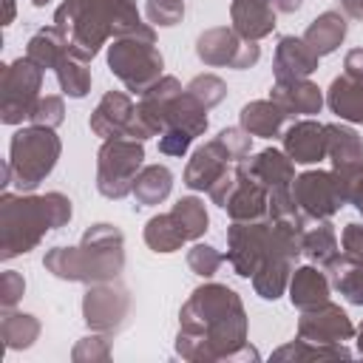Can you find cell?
Instances as JSON below:
<instances>
[{
	"instance_id": "obj_1",
	"label": "cell",
	"mask_w": 363,
	"mask_h": 363,
	"mask_svg": "<svg viewBox=\"0 0 363 363\" xmlns=\"http://www.w3.org/2000/svg\"><path fill=\"white\" fill-rule=\"evenodd\" d=\"M71 218V201L62 193H45L31 199L3 196V258L28 252L43 233L62 227Z\"/></svg>"
},
{
	"instance_id": "obj_2",
	"label": "cell",
	"mask_w": 363,
	"mask_h": 363,
	"mask_svg": "<svg viewBox=\"0 0 363 363\" xmlns=\"http://www.w3.org/2000/svg\"><path fill=\"white\" fill-rule=\"evenodd\" d=\"M122 233L111 224H96L82 235L79 247H54L45 255V267L57 278L68 281H105L122 269Z\"/></svg>"
},
{
	"instance_id": "obj_3",
	"label": "cell",
	"mask_w": 363,
	"mask_h": 363,
	"mask_svg": "<svg viewBox=\"0 0 363 363\" xmlns=\"http://www.w3.org/2000/svg\"><path fill=\"white\" fill-rule=\"evenodd\" d=\"M57 156H60V139L54 136L51 128L43 125L26 128L11 139L9 173H14L20 190H31L54 170Z\"/></svg>"
},
{
	"instance_id": "obj_4",
	"label": "cell",
	"mask_w": 363,
	"mask_h": 363,
	"mask_svg": "<svg viewBox=\"0 0 363 363\" xmlns=\"http://www.w3.org/2000/svg\"><path fill=\"white\" fill-rule=\"evenodd\" d=\"M108 62L136 94H145L162 74V54L153 48V37H119L108 51Z\"/></svg>"
},
{
	"instance_id": "obj_5",
	"label": "cell",
	"mask_w": 363,
	"mask_h": 363,
	"mask_svg": "<svg viewBox=\"0 0 363 363\" xmlns=\"http://www.w3.org/2000/svg\"><path fill=\"white\" fill-rule=\"evenodd\" d=\"M145 150L139 139H108L99 150V164H96V187L102 196L108 199H122L128 193H133V182H136V170L142 167Z\"/></svg>"
},
{
	"instance_id": "obj_6",
	"label": "cell",
	"mask_w": 363,
	"mask_h": 363,
	"mask_svg": "<svg viewBox=\"0 0 363 363\" xmlns=\"http://www.w3.org/2000/svg\"><path fill=\"white\" fill-rule=\"evenodd\" d=\"M40 77H43V68L34 65L28 57L3 68V122L14 125L31 116L37 105Z\"/></svg>"
},
{
	"instance_id": "obj_7",
	"label": "cell",
	"mask_w": 363,
	"mask_h": 363,
	"mask_svg": "<svg viewBox=\"0 0 363 363\" xmlns=\"http://www.w3.org/2000/svg\"><path fill=\"white\" fill-rule=\"evenodd\" d=\"M292 199L303 218H329L343 201V184L335 173L326 170H309L295 179Z\"/></svg>"
},
{
	"instance_id": "obj_8",
	"label": "cell",
	"mask_w": 363,
	"mask_h": 363,
	"mask_svg": "<svg viewBox=\"0 0 363 363\" xmlns=\"http://www.w3.org/2000/svg\"><path fill=\"white\" fill-rule=\"evenodd\" d=\"M227 241H230V264L238 275L250 278L255 275L258 264L267 258V252L272 250V227L264 224L261 218L258 221H235L227 233Z\"/></svg>"
},
{
	"instance_id": "obj_9",
	"label": "cell",
	"mask_w": 363,
	"mask_h": 363,
	"mask_svg": "<svg viewBox=\"0 0 363 363\" xmlns=\"http://www.w3.org/2000/svg\"><path fill=\"white\" fill-rule=\"evenodd\" d=\"M196 54L207 65H230V68H250L258 60L255 40H244L235 28H210L199 37Z\"/></svg>"
},
{
	"instance_id": "obj_10",
	"label": "cell",
	"mask_w": 363,
	"mask_h": 363,
	"mask_svg": "<svg viewBox=\"0 0 363 363\" xmlns=\"http://www.w3.org/2000/svg\"><path fill=\"white\" fill-rule=\"evenodd\" d=\"M136 119V108L133 102L119 94V91H111L102 96V102L96 105V111L91 113V130L102 139H116V136H128L130 133V125Z\"/></svg>"
},
{
	"instance_id": "obj_11",
	"label": "cell",
	"mask_w": 363,
	"mask_h": 363,
	"mask_svg": "<svg viewBox=\"0 0 363 363\" xmlns=\"http://www.w3.org/2000/svg\"><path fill=\"white\" fill-rule=\"evenodd\" d=\"M352 335V323L349 318L332 306V303H318V306H309L301 318V337L303 340H346Z\"/></svg>"
},
{
	"instance_id": "obj_12",
	"label": "cell",
	"mask_w": 363,
	"mask_h": 363,
	"mask_svg": "<svg viewBox=\"0 0 363 363\" xmlns=\"http://www.w3.org/2000/svg\"><path fill=\"white\" fill-rule=\"evenodd\" d=\"M326 153L332 156L335 176L343 182L363 170V145L352 128L343 125H326Z\"/></svg>"
},
{
	"instance_id": "obj_13",
	"label": "cell",
	"mask_w": 363,
	"mask_h": 363,
	"mask_svg": "<svg viewBox=\"0 0 363 363\" xmlns=\"http://www.w3.org/2000/svg\"><path fill=\"white\" fill-rule=\"evenodd\" d=\"M284 150L298 164H312L326 156V125H318L312 119L295 122L284 133Z\"/></svg>"
},
{
	"instance_id": "obj_14",
	"label": "cell",
	"mask_w": 363,
	"mask_h": 363,
	"mask_svg": "<svg viewBox=\"0 0 363 363\" xmlns=\"http://www.w3.org/2000/svg\"><path fill=\"white\" fill-rule=\"evenodd\" d=\"M125 309H128V292L122 286H96L85 295V320L94 329L119 326Z\"/></svg>"
},
{
	"instance_id": "obj_15",
	"label": "cell",
	"mask_w": 363,
	"mask_h": 363,
	"mask_svg": "<svg viewBox=\"0 0 363 363\" xmlns=\"http://www.w3.org/2000/svg\"><path fill=\"white\" fill-rule=\"evenodd\" d=\"M269 99L286 116H295V113H318L320 111V102H323L318 85H312L306 77H301V79H278Z\"/></svg>"
},
{
	"instance_id": "obj_16",
	"label": "cell",
	"mask_w": 363,
	"mask_h": 363,
	"mask_svg": "<svg viewBox=\"0 0 363 363\" xmlns=\"http://www.w3.org/2000/svg\"><path fill=\"white\" fill-rule=\"evenodd\" d=\"M318 68V54L301 37H281L275 51V77L278 79H301Z\"/></svg>"
},
{
	"instance_id": "obj_17",
	"label": "cell",
	"mask_w": 363,
	"mask_h": 363,
	"mask_svg": "<svg viewBox=\"0 0 363 363\" xmlns=\"http://www.w3.org/2000/svg\"><path fill=\"white\" fill-rule=\"evenodd\" d=\"M233 28L244 40H261L275 28L272 0H233Z\"/></svg>"
},
{
	"instance_id": "obj_18",
	"label": "cell",
	"mask_w": 363,
	"mask_h": 363,
	"mask_svg": "<svg viewBox=\"0 0 363 363\" xmlns=\"http://www.w3.org/2000/svg\"><path fill=\"white\" fill-rule=\"evenodd\" d=\"M227 156L216 147V142L199 147L184 170V184L193 187V190H210L224 173H227Z\"/></svg>"
},
{
	"instance_id": "obj_19",
	"label": "cell",
	"mask_w": 363,
	"mask_h": 363,
	"mask_svg": "<svg viewBox=\"0 0 363 363\" xmlns=\"http://www.w3.org/2000/svg\"><path fill=\"white\" fill-rule=\"evenodd\" d=\"M241 164H244V170H247L258 184H264L269 193H272V190H286V184L295 182V179H292V159H286L281 150H261L255 159L241 162Z\"/></svg>"
},
{
	"instance_id": "obj_20",
	"label": "cell",
	"mask_w": 363,
	"mask_h": 363,
	"mask_svg": "<svg viewBox=\"0 0 363 363\" xmlns=\"http://www.w3.org/2000/svg\"><path fill=\"white\" fill-rule=\"evenodd\" d=\"M329 108L346 119V122H363V79L354 77H337L329 85V96H326Z\"/></svg>"
},
{
	"instance_id": "obj_21",
	"label": "cell",
	"mask_w": 363,
	"mask_h": 363,
	"mask_svg": "<svg viewBox=\"0 0 363 363\" xmlns=\"http://www.w3.org/2000/svg\"><path fill=\"white\" fill-rule=\"evenodd\" d=\"M343 37H346V20H343V14H337V11H323L320 17L312 20V26H309L306 34H303V40L309 43V48H312L318 57L332 54V51L343 43Z\"/></svg>"
},
{
	"instance_id": "obj_22",
	"label": "cell",
	"mask_w": 363,
	"mask_h": 363,
	"mask_svg": "<svg viewBox=\"0 0 363 363\" xmlns=\"http://www.w3.org/2000/svg\"><path fill=\"white\" fill-rule=\"evenodd\" d=\"M286 113L272 102V99H258V102H250L244 105L241 111V128L250 133V136H275L284 125Z\"/></svg>"
},
{
	"instance_id": "obj_23",
	"label": "cell",
	"mask_w": 363,
	"mask_h": 363,
	"mask_svg": "<svg viewBox=\"0 0 363 363\" xmlns=\"http://www.w3.org/2000/svg\"><path fill=\"white\" fill-rule=\"evenodd\" d=\"M68 54V40L60 28H43L28 40V60L40 68H57V62Z\"/></svg>"
},
{
	"instance_id": "obj_24",
	"label": "cell",
	"mask_w": 363,
	"mask_h": 363,
	"mask_svg": "<svg viewBox=\"0 0 363 363\" xmlns=\"http://www.w3.org/2000/svg\"><path fill=\"white\" fill-rule=\"evenodd\" d=\"M170 187H173V173L162 164H150V167H142V173L136 176L133 196L139 204H159L167 199Z\"/></svg>"
},
{
	"instance_id": "obj_25",
	"label": "cell",
	"mask_w": 363,
	"mask_h": 363,
	"mask_svg": "<svg viewBox=\"0 0 363 363\" xmlns=\"http://www.w3.org/2000/svg\"><path fill=\"white\" fill-rule=\"evenodd\" d=\"M329 295V284L323 278V272H318L315 267H303L295 272L292 278V303L301 306V309H309V306H318L323 303Z\"/></svg>"
},
{
	"instance_id": "obj_26",
	"label": "cell",
	"mask_w": 363,
	"mask_h": 363,
	"mask_svg": "<svg viewBox=\"0 0 363 363\" xmlns=\"http://www.w3.org/2000/svg\"><path fill=\"white\" fill-rule=\"evenodd\" d=\"M303 252L312 258V261H318L320 267H329V269H335L337 264H340V258H337V235H335V230H332V224H318V230H312V233H303Z\"/></svg>"
},
{
	"instance_id": "obj_27",
	"label": "cell",
	"mask_w": 363,
	"mask_h": 363,
	"mask_svg": "<svg viewBox=\"0 0 363 363\" xmlns=\"http://www.w3.org/2000/svg\"><path fill=\"white\" fill-rule=\"evenodd\" d=\"M145 241H147V247L156 250V252H173V250H179V247L184 244V235H182L179 224L173 221V216L164 213V216H153V218L147 221V227H145Z\"/></svg>"
},
{
	"instance_id": "obj_28",
	"label": "cell",
	"mask_w": 363,
	"mask_h": 363,
	"mask_svg": "<svg viewBox=\"0 0 363 363\" xmlns=\"http://www.w3.org/2000/svg\"><path fill=\"white\" fill-rule=\"evenodd\" d=\"M57 79H60V88L74 99L85 96L91 88V71L85 68V60L74 57L71 51L57 62Z\"/></svg>"
},
{
	"instance_id": "obj_29",
	"label": "cell",
	"mask_w": 363,
	"mask_h": 363,
	"mask_svg": "<svg viewBox=\"0 0 363 363\" xmlns=\"http://www.w3.org/2000/svg\"><path fill=\"white\" fill-rule=\"evenodd\" d=\"M170 216H173V221L179 224L184 241H193V238H199V235L207 230V210H204V204H201L199 199H193V196L176 201V207L170 210Z\"/></svg>"
},
{
	"instance_id": "obj_30",
	"label": "cell",
	"mask_w": 363,
	"mask_h": 363,
	"mask_svg": "<svg viewBox=\"0 0 363 363\" xmlns=\"http://www.w3.org/2000/svg\"><path fill=\"white\" fill-rule=\"evenodd\" d=\"M184 91H187L190 96H196L204 108H213V105H218V102L224 99L227 85H224L218 77H213V74H201V77H196Z\"/></svg>"
},
{
	"instance_id": "obj_31",
	"label": "cell",
	"mask_w": 363,
	"mask_h": 363,
	"mask_svg": "<svg viewBox=\"0 0 363 363\" xmlns=\"http://www.w3.org/2000/svg\"><path fill=\"white\" fill-rule=\"evenodd\" d=\"M250 133L244 130V128H227V130H221L213 142H216V147L230 159V162H244V156L250 153Z\"/></svg>"
},
{
	"instance_id": "obj_32",
	"label": "cell",
	"mask_w": 363,
	"mask_h": 363,
	"mask_svg": "<svg viewBox=\"0 0 363 363\" xmlns=\"http://www.w3.org/2000/svg\"><path fill=\"white\" fill-rule=\"evenodd\" d=\"M335 269H337V289L352 303H363V264H354L352 269H346L340 261Z\"/></svg>"
},
{
	"instance_id": "obj_33",
	"label": "cell",
	"mask_w": 363,
	"mask_h": 363,
	"mask_svg": "<svg viewBox=\"0 0 363 363\" xmlns=\"http://www.w3.org/2000/svg\"><path fill=\"white\" fill-rule=\"evenodd\" d=\"M147 17L156 26H176L184 17V0H147Z\"/></svg>"
},
{
	"instance_id": "obj_34",
	"label": "cell",
	"mask_w": 363,
	"mask_h": 363,
	"mask_svg": "<svg viewBox=\"0 0 363 363\" xmlns=\"http://www.w3.org/2000/svg\"><path fill=\"white\" fill-rule=\"evenodd\" d=\"M62 113H65L62 99L60 96H45V99H37V105H34L28 119L34 125H43V128H57L62 122Z\"/></svg>"
},
{
	"instance_id": "obj_35",
	"label": "cell",
	"mask_w": 363,
	"mask_h": 363,
	"mask_svg": "<svg viewBox=\"0 0 363 363\" xmlns=\"http://www.w3.org/2000/svg\"><path fill=\"white\" fill-rule=\"evenodd\" d=\"M221 255L213 250V247H207V244H196L193 250H190V255H187V264H190V269L196 272V275H213L218 267H221Z\"/></svg>"
},
{
	"instance_id": "obj_36",
	"label": "cell",
	"mask_w": 363,
	"mask_h": 363,
	"mask_svg": "<svg viewBox=\"0 0 363 363\" xmlns=\"http://www.w3.org/2000/svg\"><path fill=\"white\" fill-rule=\"evenodd\" d=\"M340 244H343V258L349 264H363V224H346Z\"/></svg>"
},
{
	"instance_id": "obj_37",
	"label": "cell",
	"mask_w": 363,
	"mask_h": 363,
	"mask_svg": "<svg viewBox=\"0 0 363 363\" xmlns=\"http://www.w3.org/2000/svg\"><path fill=\"white\" fill-rule=\"evenodd\" d=\"M193 136L182 128H164L162 130V139H159V150L167 153V156H182L187 147H190Z\"/></svg>"
},
{
	"instance_id": "obj_38",
	"label": "cell",
	"mask_w": 363,
	"mask_h": 363,
	"mask_svg": "<svg viewBox=\"0 0 363 363\" xmlns=\"http://www.w3.org/2000/svg\"><path fill=\"white\" fill-rule=\"evenodd\" d=\"M340 184H343V196H346V201H352V204L363 213V170H357L354 176L343 179Z\"/></svg>"
},
{
	"instance_id": "obj_39",
	"label": "cell",
	"mask_w": 363,
	"mask_h": 363,
	"mask_svg": "<svg viewBox=\"0 0 363 363\" xmlns=\"http://www.w3.org/2000/svg\"><path fill=\"white\" fill-rule=\"evenodd\" d=\"M3 301H6V306H11L14 301H17V292H23V281L14 275V272H6L3 275Z\"/></svg>"
},
{
	"instance_id": "obj_40",
	"label": "cell",
	"mask_w": 363,
	"mask_h": 363,
	"mask_svg": "<svg viewBox=\"0 0 363 363\" xmlns=\"http://www.w3.org/2000/svg\"><path fill=\"white\" fill-rule=\"evenodd\" d=\"M346 74L354 79H363V48H352L346 54Z\"/></svg>"
},
{
	"instance_id": "obj_41",
	"label": "cell",
	"mask_w": 363,
	"mask_h": 363,
	"mask_svg": "<svg viewBox=\"0 0 363 363\" xmlns=\"http://www.w3.org/2000/svg\"><path fill=\"white\" fill-rule=\"evenodd\" d=\"M340 6L346 9V14H349V17L363 20V0H340Z\"/></svg>"
},
{
	"instance_id": "obj_42",
	"label": "cell",
	"mask_w": 363,
	"mask_h": 363,
	"mask_svg": "<svg viewBox=\"0 0 363 363\" xmlns=\"http://www.w3.org/2000/svg\"><path fill=\"white\" fill-rule=\"evenodd\" d=\"M275 9L278 11H298L301 9V0H275Z\"/></svg>"
},
{
	"instance_id": "obj_43",
	"label": "cell",
	"mask_w": 363,
	"mask_h": 363,
	"mask_svg": "<svg viewBox=\"0 0 363 363\" xmlns=\"http://www.w3.org/2000/svg\"><path fill=\"white\" fill-rule=\"evenodd\" d=\"M11 14H14V6H11V0H6V23L11 20Z\"/></svg>"
},
{
	"instance_id": "obj_44",
	"label": "cell",
	"mask_w": 363,
	"mask_h": 363,
	"mask_svg": "<svg viewBox=\"0 0 363 363\" xmlns=\"http://www.w3.org/2000/svg\"><path fill=\"white\" fill-rule=\"evenodd\" d=\"M31 3H34V6H45L48 0H31Z\"/></svg>"
},
{
	"instance_id": "obj_45",
	"label": "cell",
	"mask_w": 363,
	"mask_h": 363,
	"mask_svg": "<svg viewBox=\"0 0 363 363\" xmlns=\"http://www.w3.org/2000/svg\"><path fill=\"white\" fill-rule=\"evenodd\" d=\"M360 352H363V326H360Z\"/></svg>"
}]
</instances>
